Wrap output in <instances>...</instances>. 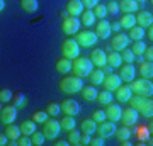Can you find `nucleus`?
I'll return each mask as SVG.
<instances>
[{"label": "nucleus", "instance_id": "f257e3e1", "mask_svg": "<svg viewBox=\"0 0 153 146\" xmlns=\"http://www.w3.org/2000/svg\"><path fill=\"white\" fill-rule=\"evenodd\" d=\"M128 102L133 109H136L138 114H141L143 117L146 119H152L153 116V100L152 97H143V95H136L133 93L131 97L128 99Z\"/></svg>", "mask_w": 153, "mask_h": 146}, {"label": "nucleus", "instance_id": "f03ea898", "mask_svg": "<svg viewBox=\"0 0 153 146\" xmlns=\"http://www.w3.org/2000/svg\"><path fill=\"white\" fill-rule=\"evenodd\" d=\"M128 88L131 90V93L136 95H143V97H152L153 95V83L150 78H133L131 82H128Z\"/></svg>", "mask_w": 153, "mask_h": 146}, {"label": "nucleus", "instance_id": "7ed1b4c3", "mask_svg": "<svg viewBox=\"0 0 153 146\" xmlns=\"http://www.w3.org/2000/svg\"><path fill=\"white\" fill-rule=\"evenodd\" d=\"M58 87H60V90L63 93H76V92H80L82 90V87H83V82L80 76H75V75H71V76H63L60 82H58Z\"/></svg>", "mask_w": 153, "mask_h": 146}, {"label": "nucleus", "instance_id": "20e7f679", "mask_svg": "<svg viewBox=\"0 0 153 146\" xmlns=\"http://www.w3.org/2000/svg\"><path fill=\"white\" fill-rule=\"evenodd\" d=\"M92 68H94V65L85 56H76V58L71 60V71H73L75 76H80V78L88 76V73L92 71Z\"/></svg>", "mask_w": 153, "mask_h": 146}, {"label": "nucleus", "instance_id": "39448f33", "mask_svg": "<svg viewBox=\"0 0 153 146\" xmlns=\"http://www.w3.org/2000/svg\"><path fill=\"white\" fill-rule=\"evenodd\" d=\"M60 121H56V117H53V116H49L48 119L43 122V133L44 138H48V139H55L56 136L60 134Z\"/></svg>", "mask_w": 153, "mask_h": 146}, {"label": "nucleus", "instance_id": "423d86ee", "mask_svg": "<svg viewBox=\"0 0 153 146\" xmlns=\"http://www.w3.org/2000/svg\"><path fill=\"white\" fill-rule=\"evenodd\" d=\"M75 41L78 43V46H82V48H90V46L95 44L97 36H95L94 31L83 29V31H76L75 33Z\"/></svg>", "mask_w": 153, "mask_h": 146}, {"label": "nucleus", "instance_id": "0eeeda50", "mask_svg": "<svg viewBox=\"0 0 153 146\" xmlns=\"http://www.w3.org/2000/svg\"><path fill=\"white\" fill-rule=\"evenodd\" d=\"M61 54L65 56V58H68V60H73V58H76L78 54H80V46H78V43H76L75 39H65L63 43H61Z\"/></svg>", "mask_w": 153, "mask_h": 146}, {"label": "nucleus", "instance_id": "6e6552de", "mask_svg": "<svg viewBox=\"0 0 153 146\" xmlns=\"http://www.w3.org/2000/svg\"><path fill=\"white\" fill-rule=\"evenodd\" d=\"M80 26H82V24H80V19L76 16H66V17H63L61 31H63L66 36H70V34H75Z\"/></svg>", "mask_w": 153, "mask_h": 146}, {"label": "nucleus", "instance_id": "1a4fd4ad", "mask_svg": "<svg viewBox=\"0 0 153 146\" xmlns=\"http://www.w3.org/2000/svg\"><path fill=\"white\" fill-rule=\"evenodd\" d=\"M114 131H116V124L109 119H104V121H100V122H97V127H95L97 136L104 138V139L109 138V136H114Z\"/></svg>", "mask_w": 153, "mask_h": 146}, {"label": "nucleus", "instance_id": "9d476101", "mask_svg": "<svg viewBox=\"0 0 153 146\" xmlns=\"http://www.w3.org/2000/svg\"><path fill=\"white\" fill-rule=\"evenodd\" d=\"M60 110L65 114V116H76V114L80 112V105H78V102L73 100V99H65V100H61V104H60Z\"/></svg>", "mask_w": 153, "mask_h": 146}, {"label": "nucleus", "instance_id": "9b49d317", "mask_svg": "<svg viewBox=\"0 0 153 146\" xmlns=\"http://www.w3.org/2000/svg\"><path fill=\"white\" fill-rule=\"evenodd\" d=\"M128 44H129V38L124 33H116L111 39V49H114V51H121V49L128 48Z\"/></svg>", "mask_w": 153, "mask_h": 146}, {"label": "nucleus", "instance_id": "f8f14e48", "mask_svg": "<svg viewBox=\"0 0 153 146\" xmlns=\"http://www.w3.org/2000/svg\"><path fill=\"white\" fill-rule=\"evenodd\" d=\"M17 117V107L16 105H5V107L0 109V121L4 124H12Z\"/></svg>", "mask_w": 153, "mask_h": 146}, {"label": "nucleus", "instance_id": "ddd939ff", "mask_svg": "<svg viewBox=\"0 0 153 146\" xmlns=\"http://www.w3.org/2000/svg\"><path fill=\"white\" fill-rule=\"evenodd\" d=\"M138 116L140 114L136 112V109H133V107H128V109H124V110H121V117H119V121H123V124L124 126H134L138 122Z\"/></svg>", "mask_w": 153, "mask_h": 146}, {"label": "nucleus", "instance_id": "4468645a", "mask_svg": "<svg viewBox=\"0 0 153 146\" xmlns=\"http://www.w3.org/2000/svg\"><path fill=\"white\" fill-rule=\"evenodd\" d=\"M121 110H123V109L119 107V104H114V102L105 104V109H104L105 119L112 121V122H117L119 117H121Z\"/></svg>", "mask_w": 153, "mask_h": 146}, {"label": "nucleus", "instance_id": "2eb2a0df", "mask_svg": "<svg viewBox=\"0 0 153 146\" xmlns=\"http://www.w3.org/2000/svg\"><path fill=\"white\" fill-rule=\"evenodd\" d=\"M88 60H90V63L94 65V68H100V66L105 65V51L104 49H92L90 51V54H88Z\"/></svg>", "mask_w": 153, "mask_h": 146}, {"label": "nucleus", "instance_id": "dca6fc26", "mask_svg": "<svg viewBox=\"0 0 153 146\" xmlns=\"http://www.w3.org/2000/svg\"><path fill=\"white\" fill-rule=\"evenodd\" d=\"M100 85L104 87L105 90L114 92L116 88L121 85V78H119V75H116V73H107V75H104V80H102Z\"/></svg>", "mask_w": 153, "mask_h": 146}, {"label": "nucleus", "instance_id": "f3484780", "mask_svg": "<svg viewBox=\"0 0 153 146\" xmlns=\"http://www.w3.org/2000/svg\"><path fill=\"white\" fill-rule=\"evenodd\" d=\"M119 78L121 82H131L136 75V68L133 66V63H124V65L119 66Z\"/></svg>", "mask_w": 153, "mask_h": 146}, {"label": "nucleus", "instance_id": "a211bd4d", "mask_svg": "<svg viewBox=\"0 0 153 146\" xmlns=\"http://www.w3.org/2000/svg\"><path fill=\"white\" fill-rule=\"evenodd\" d=\"M105 63H107L111 68H119V66L123 65L119 51H114V49H111V48L105 49Z\"/></svg>", "mask_w": 153, "mask_h": 146}, {"label": "nucleus", "instance_id": "6ab92c4d", "mask_svg": "<svg viewBox=\"0 0 153 146\" xmlns=\"http://www.w3.org/2000/svg\"><path fill=\"white\" fill-rule=\"evenodd\" d=\"M95 36L100 39H107L111 36V24L105 19H99V22L95 24Z\"/></svg>", "mask_w": 153, "mask_h": 146}, {"label": "nucleus", "instance_id": "aec40b11", "mask_svg": "<svg viewBox=\"0 0 153 146\" xmlns=\"http://www.w3.org/2000/svg\"><path fill=\"white\" fill-rule=\"evenodd\" d=\"M117 7H119V12L123 10V14H134L140 9V4L136 0H119Z\"/></svg>", "mask_w": 153, "mask_h": 146}, {"label": "nucleus", "instance_id": "412c9836", "mask_svg": "<svg viewBox=\"0 0 153 146\" xmlns=\"http://www.w3.org/2000/svg\"><path fill=\"white\" fill-rule=\"evenodd\" d=\"M134 19H136V24L141 27H150L153 24V14L150 10H140L134 16Z\"/></svg>", "mask_w": 153, "mask_h": 146}, {"label": "nucleus", "instance_id": "4be33fe9", "mask_svg": "<svg viewBox=\"0 0 153 146\" xmlns=\"http://www.w3.org/2000/svg\"><path fill=\"white\" fill-rule=\"evenodd\" d=\"M65 10L66 14H70V16H80L83 10V4H82V0H68L66 2V7H65Z\"/></svg>", "mask_w": 153, "mask_h": 146}, {"label": "nucleus", "instance_id": "5701e85b", "mask_svg": "<svg viewBox=\"0 0 153 146\" xmlns=\"http://www.w3.org/2000/svg\"><path fill=\"white\" fill-rule=\"evenodd\" d=\"M133 93H131V90L128 88V85H123V87H117L114 90V97H116V100L117 102H128V99L131 97Z\"/></svg>", "mask_w": 153, "mask_h": 146}, {"label": "nucleus", "instance_id": "b1692460", "mask_svg": "<svg viewBox=\"0 0 153 146\" xmlns=\"http://www.w3.org/2000/svg\"><path fill=\"white\" fill-rule=\"evenodd\" d=\"M80 92H82V99L87 100V102H92L97 97V88H95V85H83Z\"/></svg>", "mask_w": 153, "mask_h": 146}, {"label": "nucleus", "instance_id": "393cba45", "mask_svg": "<svg viewBox=\"0 0 153 146\" xmlns=\"http://www.w3.org/2000/svg\"><path fill=\"white\" fill-rule=\"evenodd\" d=\"M80 17H82V21H80V24L85 27H90L95 24V16H94L92 9H83L82 14H80Z\"/></svg>", "mask_w": 153, "mask_h": 146}, {"label": "nucleus", "instance_id": "a878e982", "mask_svg": "<svg viewBox=\"0 0 153 146\" xmlns=\"http://www.w3.org/2000/svg\"><path fill=\"white\" fill-rule=\"evenodd\" d=\"M134 126H136V124H134ZM133 133L136 134V138L140 141L146 139L148 136H152V124H150V126H136V127L131 131V134H133Z\"/></svg>", "mask_w": 153, "mask_h": 146}, {"label": "nucleus", "instance_id": "bb28decb", "mask_svg": "<svg viewBox=\"0 0 153 146\" xmlns=\"http://www.w3.org/2000/svg\"><path fill=\"white\" fill-rule=\"evenodd\" d=\"M129 33H128V38H129V41H138V39H143V36H145V27L141 26H134L129 27L128 29Z\"/></svg>", "mask_w": 153, "mask_h": 146}, {"label": "nucleus", "instance_id": "cd10ccee", "mask_svg": "<svg viewBox=\"0 0 153 146\" xmlns=\"http://www.w3.org/2000/svg\"><path fill=\"white\" fill-rule=\"evenodd\" d=\"M140 75L143 76V78H150L152 80L153 76V63L152 61H143V63H140Z\"/></svg>", "mask_w": 153, "mask_h": 146}, {"label": "nucleus", "instance_id": "c85d7f7f", "mask_svg": "<svg viewBox=\"0 0 153 146\" xmlns=\"http://www.w3.org/2000/svg\"><path fill=\"white\" fill-rule=\"evenodd\" d=\"M114 136L117 138V141H123V139H129L131 138V127L129 126H119V127H116L114 131Z\"/></svg>", "mask_w": 153, "mask_h": 146}, {"label": "nucleus", "instance_id": "c756f323", "mask_svg": "<svg viewBox=\"0 0 153 146\" xmlns=\"http://www.w3.org/2000/svg\"><path fill=\"white\" fill-rule=\"evenodd\" d=\"M4 133H5V136H7L10 141H16L17 138L22 134V133H21V127H19V126H16L14 122H12V124H7V127H5V131H4Z\"/></svg>", "mask_w": 153, "mask_h": 146}, {"label": "nucleus", "instance_id": "7c9ffc66", "mask_svg": "<svg viewBox=\"0 0 153 146\" xmlns=\"http://www.w3.org/2000/svg\"><path fill=\"white\" fill-rule=\"evenodd\" d=\"M88 80H90L92 85H100L102 80H104V73H102V70H100V68H92V71L88 73Z\"/></svg>", "mask_w": 153, "mask_h": 146}, {"label": "nucleus", "instance_id": "2f4dec72", "mask_svg": "<svg viewBox=\"0 0 153 146\" xmlns=\"http://www.w3.org/2000/svg\"><path fill=\"white\" fill-rule=\"evenodd\" d=\"M95 127H97V122L88 117V119H83L82 121V131L80 133H87V134H95Z\"/></svg>", "mask_w": 153, "mask_h": 146}, {"label": "nucleus", "instance_id": "473e14b6", "mask_svg": "<svg viewBox=\"0 0 153 146\" xmlns=\"http://www.w3.org/2000/svg\"><path fill=\"white\" fill-rule=\"evenodd\" d=\"M56 70L60 71V73H68V71H71V60H68V58H60V60L56 61Z\"/></svg>", "mask_w": 153, "mask_h": 146}, {"label": "nucleus", "instance_id": "72a5a7b5", "mask_svg": "<svg viewBox=\"0 0 153 146\" xmlns=\"http://www.w3.org/2000/svg\"><path fill=\"white\" fill-rule=\"evenodd\" d=\"M117 22H119L121 27L129 29V27H133L136 24V19H134V14H124V16L121 17V21H117Z\"/></svg>", "mask_w": 153, "mask_h": 146}, {"label": "nucleus", "instance_id": "f704fd0d", "mask_svg": "<svg viewBox=\"0 0 153 146\" xmlns=\"http://www.w3.org/2000/svg\"><path fill=\"white\" fill-rule=\"evenodd\" d=\"M97 102L102 104V105H105V104L112 102V99H114V95H112V92H109V90H102V92H97Z\"/></svg>", "mask_w": 153, "mask_h": 146}, {"label": "nucleus", "instance_id": "c9c22d12", "mask_svg": "<svg viewBox=\"0 0 153 146\" xmlns=\"http://www.w3.org/2000/svg\"><path fill=\"white\" fill-rule=\"evenodd\" d=\"M19 127H21V133H22V134L31 136L34 131H36V122H34L33 119H31V121H26V122H22Z\"/></svg>", "mask_w": 153, "mask_h": 146}, {"label": "nucleus", "instance_id": "e433bc0d", "mask_svg": "<svg viewBox=\"0 0 153 146\" xmlns=\"http://www.w3.org/2000/svg\"><path fill=\"white\" fill-rule=\"evenodd\" d=\"M75 124H76L75 116H65V117L60 121V127H61V129H65V131L71 129V127H75Z\"/></svg>", "mask_w": 153, "mask_h": 146}, {"label": "nucleus", "instance_id": "4c0bfd02", "mask_svg": "<svg viewBox=\"0 0 153 146\" xmlns=\"http://www.w3.org/2000/svg\"><path fill=\"white\" fill-rule=\"evenodd\" d=\"M10 102H12V105H16V107H22V105H26V95H24L22 92L12 93Z\"/></svg>", "mask_w": 153, "mask_h": 146}, {"label": "nucleus", "instance_id": "58836bf2", "mask_svg": "<svg viewBox=\"0 0 153 146\" xmlns=\"http://www.w3.org/2000/svg\"><path fill=\"white\" fill-rule=\"evenodd\" d=\"M21 7L26 12H34L38 10V0H21Z\"/></svg>", "mask_w": 153, "mask_h": 146}, {"label": "nucleus", "instance_id": "ea45409f", "mask_svg": "<svg viewBox=\"0 0 153 146\" xmlns=\"http://www.w3.org/2000/svg\"><path fill=\"white\" fill-rule=\"evenodd\" d=\"M44 134L41 133V131H34L33 134H31V145L34 146H43L44 145Z\"/></svg>", "mask_w": 153, "mask_h": 146}, {"label": "nucleus", "instance_id": "a19ab883", "mask_svg": "<svg viewBox=\"0 0 153 146\" xmlns=\"http://www.w3.org/2000/svg\"><path fill=\"white\" fill-rule=\"evenodd\" d=\"M68 133V143L70 145H78V139H80V131L76 129V127H71V129H68L66 131Z\"/></svg>", "mask_w": 153, "mask_h": 146}, {"label": "nucleus", "instance_id": "79ce46f5", "mask_svg": "<svg viewBox=\"0 0 153 146\" xmlns=\"http://www.w3.org/2000/svg\"><path fill=\"white\" fill-rule=\"evenodd\" d=\"M92 12H94V16H95V19H104V17L107 16V10H105L104 4H95Z\"/></svg>", "mask_w": 153, "mask_h": 146}, {"label": "nucleus", "instance_id": "37998d69", "mask_svg": "<svg viewBox=\"0 0 153 146\" xmlns=\"http://www.w3.org/2000/svg\"><path fill=\"white\" fill-rule=\"evenodd\" d=\"M119 54H121V60L124 61V63H133V61H134V53H133L129 48L121 49Z\"/></svg>", "mask_w": 153, "mask_h": 146}, {"label": "nucleus", "instance_id": "c03bdc74", "mask_svg": "<svg viewBox=\"0 0 153 146\" xmlns=\"http://www.w3.org/2000/svg\"><path fill=\"white\" fill-rule=\"evenodd\" d=\"M145 48H146V44L143 43L141 39H138V41H131V51L134 54H143V51H145Z\"/></svg>", "mask_w": 153, "mask_h": 146}, {"label": "nucleus", "instance_id": "a18cd8bd", "mask_svg": "<svg viewBox=\"0 0 153 146\" xmlns=\"http://www.w3.org/2000/svg\"><path fill=\"white\" fill-rule=\"evenodd\" d=\"M46 119H48V112H46V110H36V112L33 114V121L36 124H43Z\"/></svg>", "mask_w": 153, "mask_h": 146}, {"label": "nucleus", "instance_id": "49530a36", "mask_svg": "<svg viewBox=\"0 0 153 146\" xmlns=\"http://www.w3.org/2000/svg\"><path fill=\"white\" fill-rule=\"evenodd\" d=\"M46 112H48V116H53V117H56V116L61 112V110H60V104L49 102L48 105H46Z\"/></svg>", "mask_w": 153, "mask_h": 146}, {"label": "nucleus", "instance_id": "de8ad7c7", "mask_svg": "<svg viewBox=\"0 0 153 146\" xmlns=\"http://www.w3.org/2000/svg\"><path fill=\"white\" fill-rule=\"evenodd\" d=\"M10 99H12V90L10 88H2V90H0V102L2 104L10 102Z\"/></svg>", "mask_w": 153, "mask_h": 146}, {"label": "nucleus", "instance_id": "09e8293b", "mask_svg": "<svg viewBox=\"0 0 153 146\" xmlns=\"http://www.w3.org/2000/svg\"><path fill=\"white\" fill-rule=\"evenodd\" d=\"M105 10H107V14H111V16H116V14H119V7H117V2H116V0L109 2V4L105 5Z\"/></svg>", "mask_w": 153, "mask_h": 146}, {"label": "nucleus", "instance_id": "8fccbe9b", "mask_svg": "<svg viewBox=\"0 0 153 146\" xmlns=\"http://www.w3.org/2000/svg\"><path fill=\"white\" fill-rule=\"evenodd\" d=\"M92 119L95 121V122H100V121L105 119V114H104V109H95L92 112Z\"/></svg>", "mask_w": 153, "mask_h": 146}, {"label": "nucleus", "instance_id": "3c124183", "mask_svg": "<svg viewBox=\"0 0 153 146\" xmlns=\"http://www.w3.org/2000/svg\"><path fill=\"white\" fill-rule=\"evenodd\" d=\"M16 145L17 146H29V145H31V138H29V136H26V134H21L16 139Z\"/></svg>", "mask_w": 153, "mask_h": 146}, {"label": "nucleus", "instance_id": "603ef678", "mask_svg": "<svg viewBox=\"0 0 153 146\" xmlns=\"http://www.w3.org/2000/svg\"><path fill=\"white\" fill-rule=\"evenodd\" d=\"M141 56H143V60H145V61H152L153 60V48H152V46H146Z\"/></svg>", "mask_w": 153, "mask_h": 146}, {"label": "nucleus", "instance_id": "864d4df0", "mask_svg": "<svg viewBox=\"0 0 153 146\" xmlns=\"http://www.w3.org/2000/svg\"><path fill=\"white\" fill-rule=\"evenodd\" d=\"M90 138H92V134H87V133H83V134H80V139H78V145H88L90 143Z\"/></svg>", "mask_w": 153, "mask_h": 146}, {"label": "nucleus", "instance_id": "5fc2aeb1", "mask_svg": "<svg viewBox=\"0 0 153 146\" xmlns=\"http://www.w3.org/2000/svg\"><path fill=\"white\" fill-rule=\"evenodd\" d=\"M88 145L92 146H102L104 145V138H100V136H97V138H90V143Z\"/></svg>", "mask_w": 153, "mask_h": 146}, {"label": "nucleus", "instance_id": "6e6d98bb", "mask_svg": "<svg viewBox=\"0 0 153 146\" xmlns=\"http://www.w3.org/2000/svg\"><path fill=\"white\" fill-rule=\"evenodd\" d=\"M83 9H94L95 4H99V0H82Z\"/></svg>", "mask_w": 153, "mask_h": 146}, {"label": "nucleus", "instance_id": "4d7b16f0", "mask_svg": "<svg viewBox=\"0 0 153 146\" xmlns=\"http://www.w3.org/2000/svg\"><path fill=\"white\" fill-rule=\"evenodd\" d=\"M121 31V26H119V22L114 21V22H111V33H119Z\"/></svg>", "mask_w": 153, "mask_h": 146}, {"label": "nucleus", "instance_id": "13d9d810", "mask_svg": "<svg viewBox=\"0 0 153 146\" xmlns=\"http://www.w3.org/2000/svg\"><path fill=\"white\" fill-rule=\"evenodd\" d=\"M9 143V138L5 136V133H0V146H4Z\"/></svg>", "mask_w": 153, "mask_h": 146}, {"label": "nucleus", "instance_id": "bf43d9fd", "mask_svg": "<svg viewBox=\"0 0 153 146\" xmlns=\"http://www.w3.org/2000/svg\"><path fill=\"white\" fill-rule=\"evenodd\" d=\"M100 70H102V73H104V75H107V73H112V68H111L107 63H105L104 66H100Z\"/></svg>", "mask_w": 153, "mask_h": 146}, {"label": "nucleus", "instance_id": "052dcab7", "mask_svg": "<svg viewBox=\"0 0 153 146\" xmlns=\"http://www.w3.org/2000/svg\"><path fill=\"white\" fill-rule=\"evenodd\" d=\"M145 36H148V39H150V41L153 39V29H152V26L145 29Z\"/></svg>", "mask_w": 153, "mask_h": 146}, {"label": "nucleus", "instance_id": "680f3d73", "mask_svg": "<svg viewBox=\"0 0 153 146\" xmlns=\"http://www.w3.org/2000/svg\"><path fill=\"white\" fill-rule=\"evenodd\" d=\"M55 145L56 146H66V145H68V139H56Z\"/></svg>", "mask_w": 153, "mask_h": 146}, {"label": "nucleus", "instance_id": "e2e57ef3", "mask_svg": "<svg viewBox=\"0 0 153 146\" xmlns=\"http://www.w3.org/2000/svg\"><path fill=\"white\" fill-rule=\"evenodd\" d=\"M134 60H136L138 63H143V61H145V60H143V56H141V54H134Z\"/></svg>", "mask_w": 153, "mask_h": 146}, {"label": "nucleus", "instance_id": "0e129e2a", "mask_svg": "<svg viewBox=\"0 0 153 146\" xmlns=\"http://www.w3.org/2000/svg\"><path fill=\"white\" fill-rule=\"evenodd\" d=\"M5 9V0H0V12Z\"/></svg>", "mask_w": 153, "mask_h": 146}, {"label": "nucleus", "instance_id": "69168bd1", "mask_svg": "<svg viewBox=\"0 0 153 146\" xmlns=\"http://www.w3.org/2000/svg\"><path fill=\"white\" fill-rule=\"evenodd\" d=\"M60 16H61V17H66L68 14H66V10H61V12H60Z\"/></svg>", "mask_w": 153, "mask_h": 146}, {"label": "nucleus", "instance_id": "338daca9", "mask_svg": "<svg viewBox=\"0 0 153 146\" xmlns=\"http://www.w3.org/2000/svg\"><path fill=\"white\" fill-rule=\"evenodd\" d=\"M138 4H143V2H146V0H136Z\"/></svg>", "mask_w": 153, "mask_h": 146}, {"label": "nucleus", "instance_id": "774afa93", "mask_svg": "<svg viewBox=\"0 0 153 146\" xmlns=\"http://www.w3.org/2000/svg\"><path fill=\"white\" fill-rule=\"evenodd\" d=\"M0 109H2V102H0Z\"/></svg>", "mask_w": 153, "mask_h": 146}]
</instances>
